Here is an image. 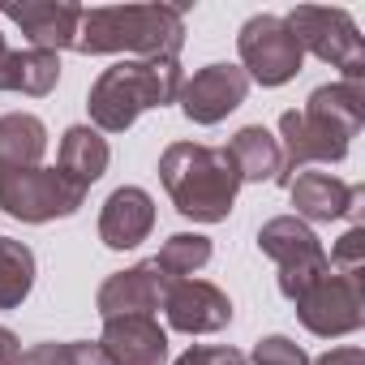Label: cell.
Returning a JSON list of instances; mask_svg holds the SVG:
<instances>
[{
	"instance_id": "obj_1",
	"label": "cell",
	"mask_w": 365,
	"mask_h": 365,
	"mask_svg": "<svg viewBox=\"0 0 365 365\" xmlns=\"http://www.w3.org/2000/svg\"><path fill=\"white\" fill-rule=\"evenodd\" d=\"M185 14L180 5H103L82 9L78 43L82 56H129V61H180L185 48Z\"/></svg>"
},
{
	"instance_id": "obj_2",
	"label": "cell",
	"mask_w": 365,
	"mask_h": 365,
	"mask_svg": "<svg viewBox=\"0 0 365 365\" xmlns=\"http://www.w3.org/2000/svg\"><path fill=\"white\" fill-rule=\"evenodd\" d=\"M159 180L172 207L194 224H224L241 194V172L228 146L172 142L159 155Z\"/></svg>"
},
{
	"instance_id": "obj_3",
	"label": "cell",
	"mask_w": 365,
	"mask_h": 365,
	"mask_svg": "<svg viewBox=\"0 0 365 365\" xmlns=\"http://www.w3.org/2000/svg\"><path fill=\"white\" fill-rule=\"evenodd\" d=\"M180 82H185L180 61H116L86 95L91 125L99 133H125L142 112L176 103Z\"/></svg>"
},
{
	"instance_id": "obj_4",
	"label": "cell",
	"mask_w": 365,
	"mask_h": 365,
	"mask_svg": "<svg viewBox=\"0 0 365 365\" xmlns=\"http://www.w3.org/2000/svg\"><path fill=\"white\" fill-rule=\"evenodd\" d=\"M91 190H82L73 176L61 168H18L9 176H0V211L22 220V224H52L69 220L82 211Z\"/></svg>"
},
{
	"instance_id": "obj_5",
	"label": "cell",
	"mask_w": 365,
	"mask_h": 365,
	"mask_svg": "<svg viewBox=\"0 0 365 365\" xmlns=\"http://www.w3.org/2000/svg\"><path fill=\"white\" fill-rule=\"evenodd\" d=\"M288 31L297 35L301 52L318 56L322 65L339 69V82H365V43L344 9H318V5H297L284 14Z\"/></svg>"
},
{
	"instance_id": "obj_6",
	"label": "cell",
	"mask_w": 365,
	"mask_h": 365,
	"mask_svg": "<svg viewBox=\"0 0 365 365\" xmlns=\"http://www.w3.org/2000/svg\"><path fill=\"white\" fill-rule=\"evenodd\" d=\"M258 250L279 267V292L288 301H297L309 284H318L331 262H327V250L318 241V232L297 220V215H275L258 228Z\"/></svg>"
},
{
	"instance_id": "obj_7",
	"label": "cell",
	"mask_w": 365,
	"mask_h": 365,
	"mask_svg": "<svg viewBox=\"0 0 365 365\" xmlns=\"http://www.w3.org/2000/svg\"><path fill=\"white\" fill-rule=\"evenodd\" d=\"M237 56H241L245 78L258 82V86H284L305 65V52H301L297 35L288 31V22L279 14H254L237 31Z\"/></svg>"
},
{
	"instance_id": "obj_8",
	"label": "cell",
	"mask_w": 365,
	"mask_h": 365,
	"mask_svg": "<svg viewBox=\"0 0 365 365\" xmlns=\"http://www.w3.org/2000/svg\"><path fill=\"white\" fill-rule=\"evenodd\" d=\"M297 318L309 335L318 339H339V335H352L361 331L365 322V284L361 275H339V271H327L318 284H309L297 301Z\"/></svg>"
},
{
	"instance_id": "obj_9",
	"label": "cell",
	"mask_w": 365,
	"mask_h": 365,
	"mask_svg": "<svg viewBox=\"0 0 365 365\" xmlns=\"http://www.w3.org/2000/svg\"><path fill=\"white\" fill-rule=\"evenodd\" d=\"M245 95H250V78L241 65H207L180 82L176 103L194 125H220L245 103Z\"/></svg>"
},
{
	"instance_id": "obj_10",
	"label": "cell",
	"mask_w": 365,
	"mask_h": 365,
	"mask_svg": "<svg viewBox=\"0 0 365 365\" xmlns=\"http://www.w3.org/2000/svg\"><path fill=\"white\" fill-rule=\"evenodd\" d=\"M168 327L180 335H215L232 322V301L211 279H172L163 297Z\"/></svg>"
},
{
	"instance_id": "obj_11",
	"label": "cell",
	"mask_w": 365,
	"mask_h": 365,
	"mask_svg": "<svg viewBox=\"0 0 365 365\" xmlns=\"http://www.w3.org/2000/svg\"><path fill=\"white\" fill-rule=\"evenodd\" d=\"M348 146H352V138L348 133H339L335 125H327V120H318V116H309L305 108L297 112H284L279 116V150H284V180H288V172H301V168H309V163H339L344 155H348Z\"/></svg>"
},
{
	"instance_id": "obj_12",
	"label": "cell",
	"mask_w": 365,
	"mask_h": 365,
	"mask_svg": "<svg viewBox=\"0 0 365 365\" xmlns=\"http://www.w3.org/2000/svg\"><path fill=\"white\" fill-rule=\"evenodd\" d=\"M288 198L297 207V220H305V224L361 220L365 185H348V180H339L331 172H297V180H288Z\"/></svg>"
},
{
	"instance_id": "obj_13",
	"label": "cell",
	"mask_w": 365,
	"mask_h": 365,
	"mask_svg": "<svg viewBox=\"0 0 365 365\" xmlns=\"http://www.w3.org/2000/svg\"><path fill=\"white\" fill-rule=\"evenodd\" d=\"M172 279L159 271L155 258L129 267V271H116L99 284L95 292V309L99 318H125V314H155L163 309V297H168Z\"/></svg>"
},
{
	"instance_id": "obj_14",
	"label": "cell",
	"mask_w": 365,
	"mask_h": 365,
	"mask_svg": "<svg viewBox=\"0 0 365 365\" xmlns=\"http://www.w3.org/2000/svg\"><path fill=\"white\" fill-rule=\"evenodd\" d=\"M0 18L18 22L31 48L61 56L65 48L78 43L82 5H73V0H22V5H0Z\"/></svg>"
},
{
	"instance_id": "obj_15",
	"label": "cell",
	"mask_w": 365,
	"mask_h": 365,
	"mask_svg": "<svg viewBox=\"0 0 365 365\" xmlns=\"http://www.w3.org/2000/svg\"><path fill=\"white\" fill-rule=\"evenodd\" d=\"M99 348L112 365H163L168 361V331L155 322V314H125L103 318Z\"/></svg>"
},
{
	"instance_id": "obj_16",
	"label": "cell",
	"mask_w": 365,
	"mask_h": 365,
	"mask_svg": "<svg viewBox=\"0 0 365 365\" xmlns=\"http://www.w3.org/2000/svg\"><path fill=\"white\" fill-rule=\"evenodd\" d=\"M155 228V198L138 185H120L108 194L99 211V241L108 250H138Z\"/></svg>"
},
{
	"instance_id": "obj_17",
	"label": "cell",
	"mask_w": 365,
	"mask_h": 365,
	"mask_svg": "<svg viewBox=\"0 0 365 365\" xmlns=\"http://www.w3.org/2000/svg\"><path fill=\"white\" fill-rule=\"evenodd\" d=\"M228 155L241 172V185L250 180V185H262V180H271V185H288L284 180V150H279V138L262 125H245L232 133L228 142Z\"/></svg>"
},
{
	"instance_id": "obj_18",
	"label": "cell",
	"mask_w": 365,
	"mask_h": 365,
	"mask_svg": "<svg viewBox=\"0 0 365 365\" xmlns=\"http://www.w3.org/2000/svg\"><path fill=\"white\" fill-rule=\"evenodd\" d=\"M108 163H112V146H108V138H103L95 125H73V129H65L61 155H56V168H61L65 176H73L82 190H91L95 180L108 172Z\"/></svg>"
},
{
	"instance_id": "obj_19",
	"label": "cell",
	"mask_w": 365,
	"mask_h": 365,
	"mask_svg": "<svg viewBox=\"0 0 365 365\" xmlns=\"http://www.w3.org/2000/svg\"><path fill=\"white\" fill-rule=\"evenodd\" d=\"M48 150V125L31 112H5L0 116V176L18 168H39Z\"/></svg>"
},
{
	"instance_id": "obj_20",
	"label": "cell",
	"mask_w": 365,
	"mask_h": 365,
	"mask_svg": "<svg viewBox=\"0 0 365 365\" xmlns=\"http://www.w3.org/2000/svg\"><path fill=\"white\" fill-rule=\"evenodd\" d=\"M61 82V56L56 52H39V48H22V52H5L0 56V91H22V95H52Z\"/></svg>"
},
{
	"instance_id": "obj_21",
	"label": "cell",
	"mask_w": 365,
	"mask_h": 365,
	"mask_svg": "<svg viewBox=\"0 0 365 365\" xmlns=\"http://www.w3.org/2000/svg\"><path fill=\"white\" fill-rule=\"evenodd\" d=\"M305 112L335 125L339 133L356 138L365 125V82H327L305 99Z\"/></svg>"
},
{
	"instance_id": "obj_22",
	"label": "cell",
	"mask_w": 365,
	"mask_h": 365,
	"mask_svg": "<svg viewBox=\"0 0 365 365\" xmlns=\"http://www.w3.org/2000/svg\"><path fill=\"white\" fill-rule=\"evenodd\" d=\"M35 288V250L0 237V309H18Z\"/></svg>"
},
{
	"instance_id": "obj_23",
	"label": "cell",
	"mask_w": 365,
	"mask_h": 365,
	"mask_svg": "<svg viewBox=\"0 0 365 365\" xmlns=\"http://www.w3.org/2000/svg\"><path fill=\"white\" fill-rule=\"evenodd\" d=\"M211 254H215L211 237H202V232H172L163 241V250L155 254V262H159V271L168 279H194L211 262Z\"/></svg>"
},
{
	"instance_id": "obj_24",
	"label": "cell",
	"mask_w": 365,
	"mask_h": 365,
	"mask_svg": "<svg viewBox=\"0 0 365 365\" xmlns=\"http://www.w3.org/2000/svg\"><path fill=\"white\" fill-rule=\"evenodd\" d=\"M18 365H112L108 352L99 348V339H69V344H35L22 352Z\"/></svg>"
},
{
	"instance_id": "obj_25",
	"label": "cell",
	"mask_w": 365,
	"mask_h": 365,
	"mask_svg": "<svg viewBox=\"0 0 365 365\" xmlns=\"http://www.w3.org/2000/svg\"><path fill=\"white\" fill-rule=\"evenodd\" d=\"M327 262H331V271H339V275H361V271H365V228L352 224V228L331 245Z\"/></svg>"
},
{
	"instance_id": "obj_26",
	"label": "cell",
	"mask_w": 365,
	"mask_h": 365,
	"mask_svg": "<svg viewBox=\"0 0 365 365\" xmlns=\"http://www.w3.org/2000/svg\"><path fill=\"white\" fill-rule=\"evenodd\" d=\"M254 365H309V352L288 335H262L254 344Z\"/></svg>"
},
{
	"instance_id": "obj_27",
	"label": "cell",
	"mask_w": 365,
	"mask_h": 365,
	"mask_svg": "<svg viewBox=\"0 0 365 365\" xmlns=\"http://www.w3.org/2000/svg\"><path fill=\"white\" fill-rule=\"evenodd\" d=\"M172 365H250L245 352L237 348H207V344H194L190 352H180Z\"/></svg>"
},
{
	"instance_id": "obj_28",
	"label": "cell",
	"mask_w": 365,
	"mask_h": 365,
	"mask_svg": "<svg viewBox=\"0 0 365 365\" xmlns=\"http://www.w3.org/2000/svg\"><path fill=\"white\" fill-rule=\"evenodd\" d=\"M309 365H365V352L361 348H331V352H322L318 361H309Z\"/></svg>"
},
{
	"instance_id": "obj_29",
	"label": "cell",
	"mask_w": 365,
	"mask_h": 365,
	"mask_svg": "<svg viewBox=\"0 0 365 365\" xmlns=\"http://www.w3.org/2000/svg\"><path fill=\"white\" fill-rule=\"evenodd\" d=\"M18 361H22V339L9 327H0V365H18Z\"/></svg>"
},
{
	"instance_id": "obj_30",
	"label": "cell",
	"mask_w": 365,
	"mask_h": 365,
	"mask_svg": "<svg viewBox=\"0 0 365 365\" xmlns=\"http://www.w3.org/2000/svg\"><path fill=\"white\" fill-rule=\"evenodd\" d=\"M5 52H9V43H5V35H0V56H5Z\"/></svg>"
}]
</instances>
